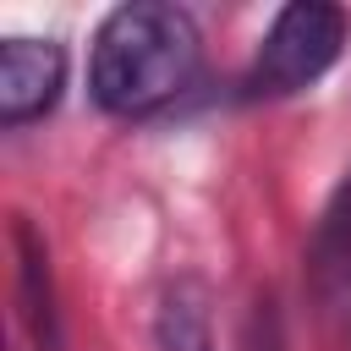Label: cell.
<instances>
[{"label":"cell","mask_w":351,"mask_h":351,"mask_svg":"<svg viewBox=\"0 0 351 351\" xmlns=\"http://www.w3.org/2000/svg\"><path fill=\"white\" fill-rule=\"evenodd\" d=\"M203 71V38L192 11L165 0L115 5L88 49V93L104 115H154L176 104Z\"/></svg>","instance_id":"obj_1"},{"label":"cell","mask_w":351,"mask_h":351,"mask_svg":"<svg viewBox=\"0 0 351 351\" xmlns=\"http://www.w3.org/2000/svg\"><path fill=\"white\" fill-rule=\"evenodd\" d=\"M351 44V11L335 0H291L263 27L252 66L241 71L247 99H291L313 88Z\"/></svg>","instance_id":"obj_2"},{"label":"cell","mask_w":351,"mask_h":351,"mask_svg":"<svg viewBox=\"0 0 351 351\" xmlns=\"http://www.w3.org/2000/svg\"><path fill=\"white\" fill-rule=\"evenodd\" d=\"M302 280H307V302L318 324L329 329V340L351 351V170L335 181L329 203L313 219Z\"/></svg>","instance_id":"obj_3"},{"label":"cell","mask_w":351,"mask_h":351,"mask_svg":"<svg viewBox=\"0 0 351 351\" xmlns=\"http://www.w3.org/2000/svg\"><path fill=\"white\" fill-rule=\"evenodd\" d=\"M66 93V44L60 38H33L11 33L0 38V126L22 132L44 121Z\"/></svg>","instance_id":"obj_4"},{"label":"cell","mask_w":351,"mask_h":351,"mask_svg":"<svg viewBox=\"0 0 351 351\" xmlns=\"http://www.w3.org/2000/svg\"><path fill=\"white\" fill-rule=\"evenodd\" d=\"M11 247H16V302L22 324L38 340V351H60V318H55V285H49V247L27 225V214L11 219Z\"/></svg>","instance_id":"obj_5"},{"label":"cell","mask_w":351,"mask_h":351,"mask_svg":"<svg viewBox=\"0 0 351 351\" xmlns=\"http://www.w3.org/2000/svg\"><path fill=\"white\" fill-rule=\"evenodd\" d=\"M154 340H159V351H219L214 318H208V291H203L197 280H176V285L159 296Z\"/></svg>","instance_id":"obj_6"}]
</instances>
